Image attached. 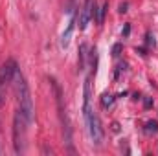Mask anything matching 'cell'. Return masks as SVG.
<instances>
[{
    "label": "cell",
    "mask_w": 158,
    "mask_h": 156,
    "mask_svg": "<svg viewBox=\"0 0 158 156\" xmlns=\"http://www.w3.org/2000/svg\"><path fill=\"white\" fill-rule=\"evenodd\" d=\"M147 44H149V46H155V37H153L151 33H147Z\"/></svg>",
    "instance_id": "obj_12"
},
{
    "label": "cell",
    "mask_w": 158,
    "mask_h": 156,
    "mask_svg": "<svg viewBox=\"0 0 158 156\" xmlns=\"http://www.w3.org/2000/svg\"><path fill=\"white\" fill-rule=\"evenodd\" d=\"M15 94H17V101H19V110L20 114L24 116V119L31 125L33 117H35V109H33V99H31V94H30V86L26 83V79L22 77V74L17 70L15 77Z\"/></svg>",
    "instance_id": "obj_1"
},
{
    "label": "cell",
    "mask_w": 158,
    "mask_h": 156,
    "mask_svg": "<svg viewBox=\"0 0 158 156\" xmlns=\"http://www.w3.org/2000/svg\"><path fill=\"white\" fill-rule=\"evenodd\" d=\"M98 13L96 9V2L94 0H85L83 7H81V17H79V30H85L88 26V20L94 18Z\"/></svg>",
    "instance_id": "obj_5"
},
{
    "label": "cell",
    "mask_w": 158,
    "mask_h": 156,
    "mask_svg": "<svg viewBox=\"0 0 158 156\" xmlns=\"http://www.w3.org/2000/svg\"><path fill=\"white\" fill-rule=\"evenodd\" d=\"M85 50H86V46L81 44V46H79V70L85 68Z\"/></svg>",
    "instance_id": "obj_8"
},
{
    "label": "cell",
    "mask_w": 158,
    "mask_h": 156,
    "mask_svg": "<svg viewBox=\"0 0 158 156\" xmlns=\"http://www.w3.org/2000/svg\"><path fill=\"white\" fill-rule=\"evenodd\" d=\"M30 123L24 119L20 110H17L13 119V143H15V153H22L24 149V138H26V127Z\"/></svg>",
    "instance_id": "obj_3"
},
{
    "label": "cell",
    "mask_w": 158,
    "mask_h": 156,
    "mask_svg": "<svg viewBox=\"0 0 158 156\" xmlns=\"http://www.w3.org/2000/svg\"><path fill=\"white\" fill-rule=\"evenodd\" d=\"M83 112H85V121H86L92 143L94 145H101V142H103V129H101L99 117L96 116V112L90 107V77H86V81H85V105H83Z\"/></svg>",
    "instance_id": "obj_2"
},
{
    "label": "cell",
    "mask_w": 158,
    "mask_h": 156,
    "mask_svg": "<svg viewBox=\"0 0 158 156\" xmlns=\"http://www.w3.org/2000/svg\"><path fill=\"white\" fill-rule=\"evenodd\" d=\"M17 63L13 61V59H7L2 66H0V92L4 90V88H7L11 83H13V77H15V74H17Z\"/></svg>",
    "instance_id": "obj_4"
},
{
    "label": "cell",
    "mask_w": 158,
    "mask_h": 156,
    "mask_svg": "<svg viewBox=\"0 0 158 156\" xmlns=\"http://www.w3.org/2000/svg\"><path fill=\"white\" fill-rule=\"evenodd\" d=\"M145 130H147V132H158V123L156 121H149V123L145 125Z\"/></svg>",
    "instance_id": "obj_10"
},
{
    "label": "cell",
    "mask_w": 158,
    "mask_h": 156,
    "mask_svg": "<svg viewBox=\"0 0 158 156\" xmlns=\"http://www.w3.org/2000/svg\"><path fill=\"white\" fill-rule=\"evenodd\" d=\"M129 33H131V26H129V24H127V26H125V28H123V35H125V37H127V35H129Z\"/></svg>",
    "instance_id": "obj_13"
},
{
    "label": "cell",
    "mask_w": 158,
    "mask_h": 156,
    "mask_svg": "<svg viewBox=\"0 0 158 156\" xmlns=\"http://www.w3.org/2000/svg\"><path fill=\"white\" fill-rule=\"evenodd\" d=\"M119 53H121V44H114V48H112V57H118Z\"/></svg>",
    "instance_id": "obj_11"
},
{
    "label": "cell",
    "mask_w": 158,
    "mask_h": 156,
    "mask_svg": "<svg viewBox=\"0 0 158 156\" xmlns=\"http://www.w3.org/2000/svg\"><path fill=\"white\" fill-rule=\"evenodd\" d=\"M107 9H109V2H105V4H103L99 9H98V15H96V22H98V24H103V22H105Z\"/></svg>",
    "instance_id": "obj_7"
},
{
    "label": "cell",
    "mask_w": 158,
    "mask_h": 156,
    "mask_svg": "<svg viewBox=\"0 0 158 156\" xmlns=\"http://www.w3.org/2000/svg\"><path fill=\"white\" fill-rule=\"evenodd\" d=\"M74 26H76V20L72 18V20H70V24H68V28H66V31L63 33V39H61V44H63V46H68L70 37H72V31H74Z\"/></svg>",
    "instance_id": "obj_6"
},
{
    "label": "cell",
    "mask_w": 158,
    "mask_h": 156,
    "mask_svg": "<svg viewBox=\"0 0 158 156\" xmlns=\"http://www.w3.org/2000/svg\"><path fill=\"white\" fill-rule=\"evenodd\" d=\"M114 103V96H110V94H103V97H101V105L107 109V107H110Z\"/></svg>",
    "instance_id": "obj_9"
},
{
    "label": "cell",
    "mask_w": 158,
    "mask_h": 156,
    "mask_svg": "<svg viewBox=\"0 0 158 156\" xmlns=\"http://www.w3.org/2000/svg\"><path fill=\"white\" fill-rule=\"evenodd\" d=\"M127 11V4H119V13H125Z\"/></svg>",
    "instance_id": "obj_14"
}]
</instances>
